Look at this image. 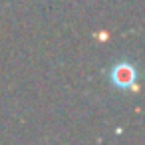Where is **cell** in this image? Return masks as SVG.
I'll list each match as a JSON object with an SVG mask.
<instances>
[{"instance_id":"1","label":"cell","mask_w":145,"mask_h":145,"mask_svg":"<svg viewBox=\"0 0 145 145\" xmlns=\"http://www.w3.org/2000/svg\"><path fill=\"white\" fill-rule=\"evenodd\" d=\"M111 82L119 88H129L135 82V70L129 64H117L111 70Z\"/></svg>"}]
</instances>
